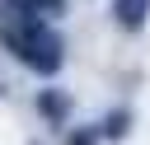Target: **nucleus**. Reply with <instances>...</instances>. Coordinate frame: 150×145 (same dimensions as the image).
I'll list each match as a JSON object with an SVG mask.
<instances>
[{
    "mask_svg": "<svg viewBox=\"0 0 150 145\" xmlns=\"http://www.w3.org/2000/svg\"><path fill=\"white\" fill-rule=\"evenodd\" d=\"M145 9H150V0H112V14H117L122 28H141Z\"/></svg>",
    "mask_w": 150,
    "mask_h": 145,
    "instance_id": "obj_1",
    "label": "nucleus"
},
{
    "mask_svg": "<svg viewBox=\"0 0 150 145\" xmlns=\"http://www.w3.org/2000/svg\"><path fill=\"white\" fill-rule=\"evenodd\" d=\"M38 108H42V112H47V117H52V122H61V117H66V108H70V103H66V98H61V94H56V89H42V94H38Z\"/></svg>",
    "mask_w": 150,
    "mask_h": 145,
    "instance_id": "obj_2",
    "label": "nucleus"
},
{
    "mask_svg": "<svg viewBox=\"0 0 150 145\" xmlns=\"http://www.w3.org/2000/svg\"><path fill=\"white\" fill-rule=\"evenodd\" d=\"M103 131H108V136H122V131H127V112H112V117L103 122Z\"/></svg>",
    "mask_w": 150,
    "mask_h": 145,
    "instance_id": "obj_3",
    "label": "nucleus"
},
{
    "mask_svg": "<svg viewBox=\"0 0 150 145\" xmlns=\"http://www.w3.org/2000/svg\"><path fill=\"white\" fill-rule=\"evenodd\" d=\"M28 5H33L38 14H61V9H66V0H28Z\"/></svg>",
    "mask_w": 150,
    "mask_h": 145,
    "instance_id": "obj_4",
    "label": "nucleus"
},
{
    "mask_svg": "<svg viewBox=\"0 0 150 145\" xmlns=\"http://www.w3.org/2000/svg\"><path fill=\"white\" fill-rule=\"evenodd\" d=\"M70 145H94V136H84V131H80V136H70Z\"/></svg>",
    "mask_w": 150,
    "mask_h": 145,
    "instance_id": "obj_5",
    "label": "nucleus"
}]
</instances>
